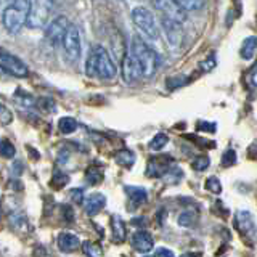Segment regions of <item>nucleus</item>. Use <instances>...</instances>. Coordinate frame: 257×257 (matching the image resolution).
I'll return each instance as SVG.
<instances>
[{
    "instance_id": "obj_13",
    "label": "nucleus",
    "mask_w": 257,
    "mask_h": 257,
    "mask_svg": "<svg viewBox=\"0 0 257 257\" xmlns=\"http://www.w3.org/2000/svg\"><path fill=\"white\" fill-rule=\"evenodd\" d=\"M82 204L85 207L87 215L93 217L98 212H101L103 207L106 206V198H104V195H101V193H92V195L88 196Z\"/></svg>"
},
{
    "instance_id": "obj_39",
    "label": "nucleus",
    "mask_w": 257,
    "mask_h": 257,
    "mask_svg": "<svg viewBox=\"0 0 257 257\" xmlns=\"http://www.w3.org/2000/svg\"><path fill=\"white\" fill-rule=\"evenodd\" d=\"M155 254H156V255H169V257H172V255H174L172 251H169V249H164V247L158 249V251H156Z\"/></svg>"
},
{
    "instance_id": "obj_8",
    "label": "nucleus",
    "mask_w": 257,
    "mask_h": 257,
    "mask_svg": "<svg viewBox=\"0 0 257 257\" xmlns=\"http://www.w3.org/2000/svg\"><path fill=\"white\" fill-rule=\"evenodd\" d=\"M155 7L161 13V16H166V18L175 20L179 23H183L187 20V13L175 0H155Z\"/></svg>"
},
{
    "instance_id": "obj_33",
    "label": "nucleus",
    "mask_w": 257,
    "mask_h": 257,
    "mask_svg": "<svg viewBox=\"0 0 257 257\" xmlns=\"http://www.w3.org/2000/svg\"><path fill=\"white\" fill-rule=\"evenodd\" d=\"M236 163V153L235 150H227L223 153V156H222V166L225 167H230L231 164H235Z\"/></svg>"
},
{
    "instance_id": "obj_42",
    "label": "nucleus",
    "mask_w": 257,
    "mask_h": 257,
    "mask_svg": "<svg viewBox=\"0 0 257 257\" xmlns=\"http://www.w3.org/2000/svg\"><path fill=\"white\" fill-rule=\"evenodd\" d=\"M8 2H10V4H12V2H13V0H8Z\"/></svg>"
},
{
    "instance_id": "obj_23",
    "label": "nucleus",
    "mask_w": 257,
    "mask_h": 257,
    "mask_svg": "<svg viewBox=\"0 0 257 257\" xmlns=\"http://www.w3.org/2000/svg\"><path fill=\"white\" fill-rule=\"evenodd\" d=\"M16 155V148L15 145L8 140V139H2L0 140V156L5 159H13Z\"/></svg>"
},
{
    "instance_id": "obj_41",
    "label": "nucleus",
    "mask_w": 257,
    "mask_h": 257,
    "mask_svg": "<svg viewBox=\"0 0 257 257\" xmlns=\"http://www.w3.org/2000/svg\"><path fill=\"white\" fill-rule=\"evenodd\" d=\"M2 2H4V0H0V5H2Z\"/></svg>"
},
{
    "instance_id": "obj_4",
    "label": "nucleus",
    "mask_w": 257,
    "mask_h": 257,
    "mask_svg": "<svg viewBox=\"0 0 257 257\" xmlns=\"http://www.w3.org/2000/svg\"><path fill=\"white\" fill-rule=\"evenodd\" d=\"M132 20L135 23V26L139 28L150 40H158L159 39V29L156 26L155 16H153V13H150V10H147L145 7L134 8Z\"/></svg>"
},
{
    "instance_id": "obj_29",
    "label": "nucleus",
    "mask_w": 257,
    "mask_h": 257,
    "mask_svg": "<svg viewBox=\"0 0 257 257\" xmlns=\"http://www.w3.org/2000/svg\"><path fill=\"white\" fill-rule=\"evenodd\" d=\"M204 188H206L207 191L214 193V195H219V193L222 191L220 180L217 179V177H209V179L206 180V183H204Z\"/></svg>"
},
{
    "instance_id": "obj_20",
    "label": "nucleus",
    "mask_w": 257,
    "mask_h": 257,
    "mask_svg": "<svg viewBox=\"0 0 257 257\" xmlns=\"http://www.w3.org/2000/svg\"><path fill=\"white\" fill-rule=\"evenodd\" d=\"M85 180L88 185H98L103 180V171L98 166H88L85 171Z\"/></svg>"
},
{
    "instance_id": "obj_21",
    "label": "nucleus",
    "mask_w": 257,
    "mask_h": 257,
    "mask_svg": "<svg viewBox=\"0 0 257 257\" xmlns=\"http://www.w3.org/2000/svg\"><path fill=\"white\" fill-rule=\"evenodd\" d=\"M58 128L60 132L64 135H69L72 132L77 131V120L74 117H69V116H64L58 120Z\"/></svg>"
},
{
    "instance_id": "obj_9",
    "label": "nucleus",
    "mask_w": 257,
    "mask_h": 257,
    "mask_svg": "<svg viewBox=\"0 0 257 257\" xmlns=\"http://www.w3.org/2000/svg\"><path fill=\"white\" fill-rule=\"evenodd\" d=\"M69 28V20L66 16H56V18L48 24L47 31H45V37L52 45H58L61 44L63 36L66 29Z\"/></svg>"
},
{
    "instance_id": "obj_19",
    "label": "nucleus",
    "mask_w": 257,
    "mask_h": 257,
    "mask_svg": "<svg viewBox=\"0 0 257 257\" xmlns=\"http://www.w3.org/2000/svg\"><path fill=\"white\" fill-rule=\"evenodd\" d=\"M257 52V37H247L244 39L243 45H241V58L251 60Z\"/></svg>"
},
{
    "instance_id": "obj_27",
    "label": "nucleus",
    "mask_w": 257,
    "mask_h": 257,
    "mask_svg": "<svg viewBox=\"0 0 257 257\" xmlns=\"http://www.w3.org/2000/svg\"><path fill=\"white\" fill-rule=\"evenodd\" d=\"M209 164H211V159H209V156H198V158H195L191 161V167L195 169V171H198V172H203V171H206V169L209 167Z\"/></svg>"
},
{
    "instance_id": "obj_38",
    "label": "nucleus",
    "mask_w": 257,
    "mask_h": 257,
    "mask_svg": "<svg viewBox=\"0 0 257 257\" xmlns=\"http://www.w3.org/2000/svg\"><path fill=\"white\" fill-rule=\"evenodd\" d=\"M215 124L214 122H198V128L199 131H204V132H215Z\"/></svg>"
},
{
    "instance_id": "obj_18",
    "label": "nucleus",
    "mask_w": 257,
    "mask_h": 257,
    "mask_svg": "<svg viewBox=\"0 0 257 257\" xmlns=\"http://www.w3.org/2000/svg\"><path fill=\"white\" fill-rule=\"evenodd\" d=\"M127 191V196L131 199V204L132 207H139L140 204H143L147 201L148 195H147V190L140 188V187H125Z\"/></svg>"
},
{
    "instance_id": "obj_1",
    "label": "nucleus",
    "mask_w": 257,
    "mask_h": 257,
    "mask_svg": "<svg viewBox=\"0 0 257 257\" xmlns=\"http://www.w3.org/2000/svg\"><path fill=\"white\" fill-rule=\"evenodd\" d=\"M85 72L90 77L112 79L117 74V66L112 61L109 53L103 47H93V50L88 55L85 64Z\"/></svg>"
},
{
    "instance_id": "obj_2",
    "label": "nucleus",
    "mask_w": 257,
    "mask_h": 257,
    "mask_svg": "<svg viewBox=\"0 0 257 257\" xmlns=\"http://www.w3.org/2000/svg\"><path fill=\"white\" fill-rule=\"evenodd\" d=\"M131 53L137 60L142 71V77H151L159 68V55L153 50V48L142 40L139 36H135L132 39L131 45Z\"/></svg>"
},
{
    "instance_id": "obj_14",
    "label": "nucleus",
    "mask_w": 257,
    "mask_h": 257,
    "mask_svg": "<svg viewBox=\"0 0 257 257\" xmlns=\"http://www.w3.org/2000/svg\"><path fill=\"white\" fill-rule=\"evenodd\" d=\"M235 227L244 233V235H251V233L255 230V223L254 219L249 211H238L235 214Z\"/></svg>"
},
{
    "instance_id": "obj_24",
    "label": "nucleus",
    "mask_w": 257,
    "mask_h": 257,
    "mask_svg": "<svg viewBox=\"0 0 257 257\" xmlns=\"http://www.w3.org/2000/svg\"><path fill=\"white\" fill-rule=\"evenodd\" d=\"M177 4H179L185 12H196V10H201V8H204L206 5V0H175Z\"/></svg>"
},
{
    "instance_id": "obj_32",
    "label": "nucleus",
    "mask_w": 257,
    "mask_h": 257,
    "mask_svg": "<svg viewBox=\"0 0 257 257\" xmlns=\"http://www.w3.org/2000/svg\"><path fill=\"white\" fill-rule=\"evenodd\" d=\"M12 120H13V112L8 109L5 104L0 103V124L7 125V124H10Z\"/></svg>"
},
{
    "instance_id": "obj_34",
    "label": "nucleus",
    "mask_w": 257,
    "mask_h": 257,
    "mask_svg": "<svg viewBox=\"0 0 257 257\" xmlns=\"http://www.w3.org/2000/svg\"><path fill=\"white\" fill-rule=\"evenodd\" d=\"M37 106L42 109V111H47V112H50V111H55V101L52 98H39L37 100Z\"/></svg>"
},
{
    "instance_id": "obj_15",
    "label": "nucleus",
    "mask_w": 257,
    "mask_h": 257,
    "mask_svg": "<svg viewBox=\"0 0 257 257\" xmlns=\"http://www.w3.org/2000/svg\"><path fill=\"white\" fill-rule=\"evenodd\" d=\"M167 161H169L167 158H153L148 163L147 175L153 177V179H161V177H164V174L171 169Z\"/></svg>"
},
{
    "instance_id": "obj_3",
    "label": "nucleus",
    "mask_w": 257,
    "mask_h": 257,
    "mask_svg": "<svg viewBox=\"0 0 257 257\" xmlns=\"http://www.w3.org/2000/svg\"><path fill=\"white\" fill-rule=\"evenodd\" d=\"M29 8H31V0H13V2L5 8L2 15L5 29L8 32H12V34L20 32L23 26H26Z\"/></svg>"
},
{
    "instance_id": "obj_11",
    "label": "nucleus",
    "mask_w": 257,
    "mask_h": 257,
    "mask_svg": "<svg viewBox=\"0 0 257 257\" xmlns=\"http://www.w3.org/2000/svg\"><path fill=\"white\" fill-rule=\"evenodd\" d=\"M120 74H122V80L125 84H134L142 77L139 63H137L131 52L122 56V71H120Z\"/></svg>"
},
{
    "instance_id": "obj_22",
    "label": "nucleus",
    "mask_w": 257,
    "mask_h": 257,
    "mask_svg": "<svg viewBox=\"0 0 257 257\" xmlns=\"http://www.w3.org/2000/svg\"><path fill=\"white\" fill-rule=\"evenodd\" d=\"M116 163L122 167H132L135 163V155L131 150H120L116 153Z\"/></svg>"
},
{
    "instance_id": "obj_16",
    "label": "nucleus",
    "mask_w": 257,
    "mask_h": 257,
    "mask_svg": "<svg viewBox=\"0 0 257 257\" xmlns=\"http://www.w3.org/2000/svg\"><path fill=\"white\" fill-rule=\"evenodd\" d=\"M127 236V230H125V223L120 219L119 215H112L111 217V239L112 243H124Z\"/></svg>"
},
{
    "instance_id": "obj_31",
    "label": "nucleus",
    "mask_w": 257,
    "mask_h": 257,
    "mask_svg": "<svg viewBox=\"0 0 257 257\" xmlns=\"http://www.w3.org/2000/svg\"><path fill=\"white\" fill-rule=\"evenodd\" d=\"M185 82H187V79H185V76H172L169 77L166 80V85L169 90H175V88H179L180 85H183Z\"/></svg>"
},
{
    "instance_id": "obj_28",
    "label": "nucleus",
    "mask_w": 257,
    "mask_h": 257,
    "mask_svg": "<svg viewBox=\"0 0 257 257\" xmlns=\"http://www.w3.org/2000/svg\"><path fill=\"white\" fill-rule=\"evenodd\" d=\"M82 249H84V252L87 255H90V257H98L103 254V249L100 247V244H96V243H90V241H87V243L82 244Z\"/></svg>"
},
{
    "instance_id": "obj_7",
    "label": "nucleus",
    "mask_w": 257,
    "mask_h": 257,
    "mask_svg": "<svg viewBox=\"0 0 257 257\" xmlns=\"http://www.w3.org/2000/svg\"><path fill=\"white\" fill-rule=\"evenodd\" d=\"M48 15H50V8H48L42 0H31V8H29L26 26L31 29L44 28L47 24Z\"/></svg>"
},
{
    "instance_id": "obj_36",
    "label": "nucleus",
    "mask_w": 257,
    "mask_h": 257,
    "mask_svg": "<svg viewBox=\"0 0 257 257\" xmlns=\"http://www.w3.org/2000/svg\"><path fill=\"white\" fill-rule=\"evenodd\" d=\"M215 64H217V61H215V56H214V55H211L207 60H204L203 63H201V69L206 71V72H209V71H212V69L215 68Z\"/></svg>"
},
{
    "instance_id": "obj_17",
    "label": "nucleus",
    "mask_w": 257,
    "mask_h": 257,
    "mask_svg": "<svg viewBox=\"0 0 257 257\" xmlns=\"http://www.w3.org/2000/svg\"><path fill=\"white\" fill-rule=\"evenodd\" d=\"M56 243H58L60 251H63V252H72V251H76V249L80 246V239L76 235H72V233H60L58 239H56Z\"/></svg>"
},
{
    "instance_id": "obj_10",
    "label": "nucleus",
    "mask_w": 257,
    "mask_h": 257,
    "mask_svg": "<svg viewBox=\"0 0 257 257\" xmlns=\"http://www.w3.org/2000/svg\"><path fill=\"white\" fill-rule=\"evenodd\" d=\"M161 24H163V31L166 34L167 42L172 47L180 45L182 39H183V29H182V23L166 18V16H161Z\"/></svg>"
},
{
    "instance_id": "obj_30",
    "label": "nucleus",
    "mask_w": 257,
    "mask_h": 257,
    "mask_svg": "<svg viewBox=\"0 0 257 257\" xmlns=\"http://www.w3.org/2000/svg\"><path fill=\"white\" fill-rule=\"evenodd\" d=\"M68 180H69V177L64 174V172H55L53 174V177H52V185L55 188H63L64 185L68 183Z\"/></svg>"
},
{
    "instance_id": "obj_12",
    "label": "nucleus",
    "mask_w": 257,
    "mask_h": 257,
    "mask_svg": "<svg viewBox=\"0 0 257 257\" xmlns=\"http://www.w3.org/2000/svg\"><path fill=\"white\" fill-rule=\"evenodd\" d=\"M131 243H132V247L135 249L137 252H150L153 246H155V239H153V236L150 235L148 231L145 230H139L135 231L132 238H131Z\"/></svg>"
},
{
    "instance_id": "obj_5",
    "label": "nucleus",
    "mask_w": 257,
    "mask_h": 257,
    "mask_svg": "<svg viewBox=\"0 0 257 257\" xmlns=\"http://www.w3.org/2000/svg\"><path fill=\"white\" fill-rule=\"evenodd\" d=\"M0 68L7 71L8 74H12L13 77H20V79L28 77L29 74V69L23 60H20L18 56H15L10 52L2 50V48H0Z\"/></svg>"
},
{
    "instance_id": "obj_40",
    "label": "nucleus",
    "mask_w": 257,
    "mask_h": 257,
    "mask_svg": "<svg viewBox=\"0 0 257 257\" xmlns=\"http://www.w3.org/2000/svg\"><path fill=\"white\" fill-rule=\"evenodd\" d=\"M132 223H134V225H145V223H147V220H135V219H134Z\"/></svg>"
},
{
    "instance_id": "obj_6",
    "label": "nucleus",
    "mask_w": 257,
    "mask_h": 257,
    "mask_svg": "<svg viewBox=\"0 0 257 257\" xmlns=\"http://www.w3.org/2000/svg\"><path fill=\"white\" fill-rule=\"evenodd\" d=\"M61 45L64 48V53H66L69 61H77L80 58V36H79V29L76 26L69 24V28L66 29L61 40Z\"/></svg>"
},
{
    "instance_id": "obj_37",
    "label": "nucleus",
    "mask_w": 257,
    "mask_h": 257,
    "mask_svg": "<svg viewBox=\"0 0 257 257\" xmlns=\"http://www.w3.org/2000/svg\"><path fill=\"white\" fill-rule=\"evenodd\" d=\"M247 82H249V85H251V87L257 88V64L249 69V72H247Z\"/></svg>"
},
{
    "instance_id": "obj_25",
    "label": "nucleus",
    "mask_w": 257,
    "mask_h": 257,
    "mask_svg": "<svg viewBox=\"0 0 257 257\" xmlns=\"http://www.w3.org/2000/svg\"><path fill=\"white\" fill-rule=\"evenodd\" d=\"M167 142H169V137L166 135V134H156L155 137L151 139V142H150V150H153V151H159V150H163L166 145H167Z\"/></svg>"
},
{
    "instance_id": "obj_35",
    "label": "nucleus",
    "mask_w": 257,
    "mask_h": 257,
    "mask_svg": "<svg viewBox=\"0 0 257 257\" xmlns=\"http://www.w3.org/2000/svg\"><path fill=\"white\" fill-rule=\"evenodd\" d=\"M69 196L72 199V203H76V204H82L84 203V191H82V188L71 190L69 191Z\"/></svg>"
},
{
    "instance_id": "obj_26",
    "label": "nucleus",
    "mask_w": 257,
    "mask_h": 257,
    "mask_svg": "<svg viewBox=\"0 0 257 257\" xmlns=\"http://www.w3.org/2000/svg\"><path fill=\"white\" fill-rule=\"evenodd\" d=\"M196 219H198L196 212L185 211L179 215V225H182V227H191V225L196 222Z\"/></svg>"
}]
</instances>
